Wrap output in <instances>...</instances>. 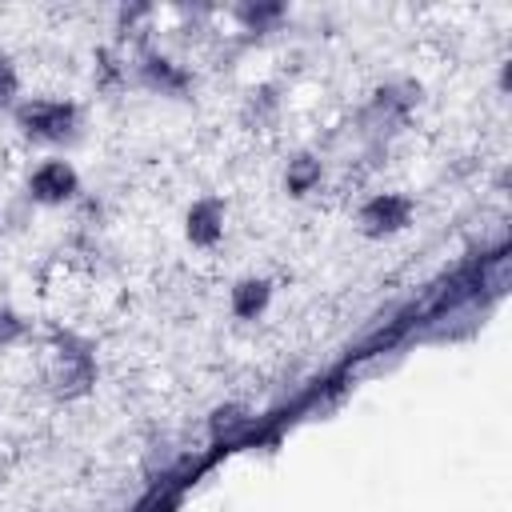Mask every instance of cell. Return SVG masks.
Here are the masks:
<instances>
[{
    "label": "cell",
    "instance_id": "8992f818",
    "mask_svg": "<svg viewBox=\"0 0 512 512\" xmlns=\"http://www.w3.org/2000/svg\"><path fill=\"white\" fill-rule=\"evenodd\" d=\"M268 300H272V284L264 276H248V280H240L232 288V312L240 320H256L268 308Z\"/></svg>",
    "mask_w": 512,
    "mask_h": 512
},
{
    "label": "cell",
    "instance_id": "52a82bcc",
    "mask_svg": "<svg viewBox=\"0 0 512 512\" xmlns=\"http://www.w3.org/2000/svg\"><path fill=\"white\" fill-rule=\"evenodd\" d=\"M284 184H288L292 196L312 192V188L320 184V160H316V156H296V160L288 164V172H284Z\"/></svg>",
    "mask_w": 512,
    "mask_h": 512
},
{
    "label": "cell",
    "instance_id": "8fae6325",
    "mask_svg": "<svg viewBox=\"0 0 512 512\" xmlns=\"http://www.w3.org/2000/svg\"><path fill=\"white\" fill-rule=\"evenodd\" d=\"M16 92V72L8 68V60H0V100H12Z\"/></svg>",
    "mask_w": 512,
    "mask_h": 512
},
{
    "label": "cell",
    "instance_id": "7a4b0ae2",
    "mask_svg": "<svg viewBox=\"0 0 512 512\" xmlns=\"http://www.w3.org/2000/svg\"><path fill=\"white\" fill-rule=\"evenodd\" d=\"M356 220L364 236H392L412 220V200L400 192H376L372 200H364Z\"/></svg>",
    "mask_w": 512,
    "mask_h": 512
},
{
    "label": "cell",
    "instance_id": "30bf717a",
    "mask_svg": "<svg viewBox=\"0 0 512 512\" xmlns=\"http://www.w3.org/2000/svg\"><path fill=\"white\" fill-rule=\"evenodd\" d=\"M24 332V320L16 312H0V344H12Z\"/></svg>",
    "mask_w": 512,
    "mask_h": 512
},
{
    "label": "cell",
    "instance_id": "5b68a950",
    "mask_svg": "<svg viewBox=\"0 0 512 512\" xmlns=\"http://www.w3.org/2000/svg\"><path fill=\"white\" fill-rule=\"evenodd\" d=\"M140 80L152 88V92H164V96H180L188 88V72L164 56H144L140 60Z\"/></svg>",
    "mask_w": 512,
    "mask_h": 512
},
{
    "label": "cell",
    "instance_id": "3957f363",
    "mask_svg": "<svg viewBox=\"0 0 512 512\" xmlns=\"http://www.w3.org/2000/svg\"><path fill=\"white\" fill-rule=\"evenodd\" d=\"M28 192L36 204H64L80 192V176L68 160H44L32 176H28Z\"/></svg>",
    "mask_w": 512,
    "mask_h": 512
},
{
    "label": "cell",
    "instance_id": "277c9868",
    "mask_svg": "<svg viewBox=\"0 0 512 512\" xmlns=\"http://www.w3.org/2000/svg\"><path fill=\"white\" fill-rule=\"evenodd\" d=\"M184 232H188V240H192L196 248H212V244L224 236V204H220L216 196L196 200V204L188 208V216H184Z\"/></svg>",
    "mask_w": 512,
    "mask_h": 512
},
{
    "label": "cell",
    "instance_id": "6da1fadb",
    "mask_svg": "<svg viewBox=\"0 0 512 512\" xmlns=\"http://www.w3.org/2000/svg\"><path fill=\"white\" fill-rule=\"evenodd\" d=\"M16 124H20L32 140L60 144V140H72V136H76L80 112H76L72 100H24V104L16 108Z\"/></svg>",
    "mask_w": 512,
    "mask_h": 512
},
{
    "label": "cell",
    "instance_id": "9c48e42d",
    "mask_svg": "<svg viewBox=\"0 0 512 512\" xmlns=\"http://www.w3.org/2000/svg\"><path fill=\"white\" fill-rule=\"evenodd\" d=\"M236 16H240L248 28H256V32H260L268 20H280V16H284V8H280V4H268V8H240Z\"/></svg>",
    "mask_w": 512,
    "mask_h": 512
},
{
    "label": "cell",
    "instance_id": "ba28073f",
    "mask_svg": "<svg viewBox=\"0 0 512 512\" xmlns=\"http://www.w3.org/2000/svg\"><path fill=\"white\" fill-rule=\"evenodd\" d=\"M252 420H248V412L244 408H236V404H228V408H216L212 412V440H236L244 428H248Z\"/></svg>",
    "mask_w": 512,
    "mask_h": 512
}]
</instances>
